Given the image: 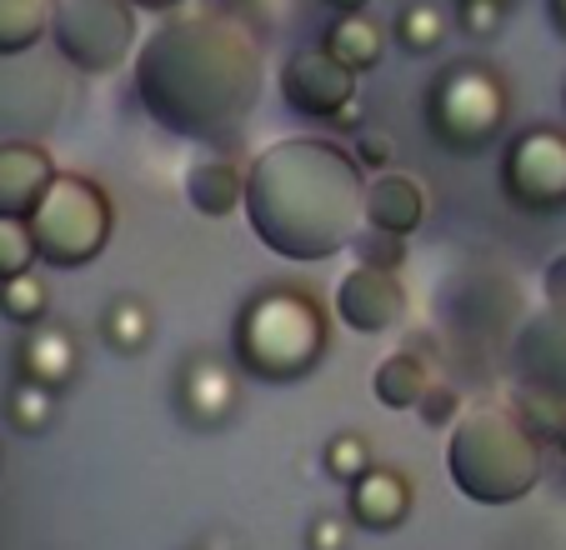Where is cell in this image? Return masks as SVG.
<instances>
[{
  "label": "cell",
  "mask_w": 566,
  "mask_h": 550,
  "mask_svg": "<svg viewBox=\"0 0 566 550\" xmlns=\"http://www.w3.org/2000/svg\"><path fill=\"white\" fill-rule=\"evenodd\" d=\"M136 101L181 140H221L256 110L266 61L256 35L221 11H176L130 61Z\"/></svg>",
  "instance_id": "1"
},
{
  "label": "cell",
  "mask_w": 566,
  "mask_h": 550,
  "mask_svg": "<svg viewBox=\"0 0 566 550\" xmlns=\"http://www.w3.org/2000/svg\"><path fill=\"white\" fill-rule=\"evenodd\" d=\"M361 160L336 140L286 136L247 166V225L281 261H332L366 225Z\"/></svg>",
  "instance_id": "2"
},
{
  "label": "cell",
  "mask_w": 566,
  "mask_h": 550,
  "mask_svg": "<svg viewBox=\"0 0 566 550\" xmlns=\"http://www.w3.org/2000/svg\"><path fill=\"white\" fill-rule=\"evenodd\" d=\"M326 350H332V316L316 290L291 281L256 290L231 320V356L247 381L296 385L326 360Z\"/></svg>",
  "instance_id": "3"
},
{
  "label": "cell",
  "mask_w": 566,
  "mask_h": 550,
  "mask_svg": "<svg viewBox=\"0 0 566 550\" xmlns=\"http://www.w3.org/2000/svg\"><path fill=\"white\" fill-rule=\"evenodd\" d=\"M447 470L451 486L476 506H516L542 480V441L522 425V415L476 405L451 425Z\"/></svg>",
  "instance_id": "4"
},
{
  "label": "cell",
  "mask_w": 566,
  "mask_h": 550,
  "mask_svg": "<svg viewBox=\"0 0 566 550\" xmlns=\"http://www.w3.org/2000/svg\"><path fill=\"white\" fill-rule=\"evenodd\" d=\"M506 85L486 61H447L427 85V130L451 156H481L506 130Z\"/></svg>",
  "instance_id": "5"
},
{
  "label": "cell",
  "mask_w": 566,
  "mask_h": 550,
  "mask_svg": "<svg viewBox=\"0 0 566 550\" xmlns=\"http://www.w3.org/2000/svg\"><path fill=\"white\" fill-rule=\"evenodd\" d=\"M25 225H31L41 265H51V271H86L111 245L116 211H111V195L101 191V180L81 176V170H61L51 180V191L41 195V205L25 215Z\"/></svg>",
  "instance_id": "6"
},
{
  "label": "cell",
  "mask_w": 566,
  "mask_h": 550,
  "mask_svg": "<svg viewBox=\"0 0 566 550\" xmlns=\"http://www.w3.org/2000/svg\"><path fill=\"white\" fill-rule=\"evenodd\" d=\"M51 45L81 75L120 71V61H130V45H136V6L130 0H55Z\"/></svg>",
  "instance_id": "7"
},
{
  "label": "cell",
  "mask_w": 566,
  "mask_h": 550,
  "mask_svg": "<svg viewBox=\"0 0 566 550\" xmlns=\"http://www.w3.org/2000/svg\"><path fill=\"white\" fill-rule=\"evenodd\" d=\"M71 96L61 55L21 51V55H0V140H45L55 130Z\"/></svg>",
  "instance_id": "8"
},
{
  "label": "cell",
  "mask_w": 566,
  "mask_h": 550,
  "mask_svg": "<svg viewBox=\"0 0 566 550\" xmlns=\"http://www.w3.org/2000/svg\"><path fill=\"white\" fill-rule=\"evenodd\" d=\"M502 195L512 211L552 221L566 211V130L532 126L502 156Z\"/></svg>",
  "instance_id": "9"
},
{
  "label": "cell",
  "mask_w": 566,
  "mask_h": 550,
  "mask_svg": "<svg viewBox=\"0 0 566 550\" xmlns=\"http://www.w3.org/2000/svg\"><path fill=\"white\" fill-rule=\"evenodd\" d=\"M506 366L522 391L566 401V306L546 300L542 310L516 320L512 340H506Z\"/></svg>",
  "instance_id": "10"
},
{
  "label": "cell",
  "mask_w": 566,
  "mask_h": 550,
  "mask_svg": "<svg viewBox=\"0 0 566 550\" xmlns=\"http://www.w3.org/2000/svg\"><path fill=\"white\" fill-rule=\"evenodd\" d=\"M281 101L306 120H342L356 101V71L326 45H306L281 65Z\"/></svg>",
  "instance_id": "11"
},
{
  "label": "cell",
  "mask_w": 566,
  "mask_h": 550,
  "mask_svg": "<svg viewBox=\"0 0 566 550\" xmlns=\"http://www.w3.org/2000/svg\"><path fill=\"white\" fill-rule=\"evenodd\" d=\"M336 316L356 336H381V330L401 326L407 316V286L396 281V271H376V265H356L336 281Z\"/></svg>",
  "instance_id": "12"
},
{
  "label": "cell",
  "mask_w": 566,
  "mask_h": 550,
  "mask_svg": "<svg viewBox=\"0 0 566 550\" xmlns=\"http://www.w3.org/2000/svg\"><path fill=\"white\" fill-rule=\"evenodd\" d=\"M55 176L61 170L41 140H0V215L25 221L41 205V195L51 191Z\"/></svg>",
  "instance_id": "13"
},
{
  "label": "cell",
  "mask_w": 566,
  "mask_h": 550,
  "mask_svg": "<svg viewBox=\"0 0 566 550\" xmlns=\"http://www.w3.org/2000/svg\"><path fill=\"white\" fill-rule=\"evenodd\" d=\"M411 496H417V490H411V480L396 466H371L366 476H356L352 486H346V510H352V520L361 530L386 536V530L407 526Z\"/></svg>",
  "instance_id": "14"
},
{
  "label": "cell",
  "mask_w": 566,
  "mask_h": 550,
  "mask_svg": "<svg viewBox=\"0 0 566 550\" xmlns=\"http://www.w3.org/2000/svg\"><path fill=\"white\" fill-rule=\"evenodd\" d=\"M231 411H235V376L211 356L186 360V371H181V415L186 421L211 431V425L231 421Z\"/></svg>",
  "instance_id": "15"
},
{
  "label": "cell",
  "mask_w": 566,
  "mask_h": 550,
  "mask_svg": "<svg viewBox=\"0 0 566 550\" xmlns=\"http://www.w3.org/2000/svg\"><path fill=\"white\" fill-rule=\"evenodd\" d=\"M75 366H81V350H75L71 330L45 326V320L21 340V350H15V376L45 385V391H65V385L75 381Z\"/></svg>",
  "instance_id": "16"
},
{
  "label": "cell",
  "mask_w": 566,
  "mask_h": 550,
  "mask_svg": "<svg viewBox=\"0 0 566 550\" xmlns=\"http://www.w3.org/2000/svg\"><path fill=\"white\" fill-rule=\"evenodd\" d=\"M427 221V191L417 186V176L407 170H381L376 180H366V225L411 235Z\"/></svg>",
  "instance_id": "17"
},
{
  "label": "cell",
  "mask_w": 566,
  "mask_h": 550,
  "mask_svg": "<svg viewBox=\"0 0 566 550\" xmlns=\"http://www.w3.org/2000/svg\"><path fill=\"white\" fill-rule=\"evenodd\" d=\"M186 201L206 221H226L247 205V170L231 160H196L186 170Z\"/></svg>",
  "instance_id": "18"
},
{
  "label": "cell",
  "mask_w": 566,
  "mask_h": 550,
  "mask_svg": "<svg viewBox=\"0 0 566 550\" xmlns=\"http://www.w3.org/2000/svg\"><path fill=\"white\" fill-rule=\"evenodd\" d=\"M431 381H437V376H431V366L417 350H396V356H386L381 366H376L371 391L386 411H417V401L427 395Z\"/></svg>",
  "instance_id": "19"
},
{
  "label": "cell",
  "mask_w": 566,
  "mask_h": 550,
  "mask_svg": "<svg viewBox=\"0 0 566 550\" xmlns=\"http://www.w3.org/2000/svg\"><path fill=\"white\" fill-rule=\"evenodd\" d=\"M326 51L336 55L342 65H352L356 75H366V71H376L381 65V55H386V35H381V25L376 21H366V11H356V15H342V21L326 31Z\"/></svg>",
  "instance_id": "20"
},
{
  "label": "cell",
  "mask_w": 566,
  "mask_h": 550,
  "mask_svg": "<svg viewBox=\"0 0 566 550\" xmlns=\"http://www.w3.org/2000/svg\"><path fill=\"white\" fill-rule=\"evenodd\" d=\"M55 0H0V55H21L51 35Z\"/></svg>",
  "instance_id": "21"
},
{
  "label": "cell",
  "mask_w": 566,
  "mask_h": 550,
  "mask_svg": "<svg viewBox=\"0 0 566 550\" xmlns=\"http://www.w3.org/2000/svg\"><path fill=\"white\" fill-rule=\"evenodd\" d=\"M101 336H106V346L116 350V356H140V350L150 346V336H156V316H150L146 300L120 296V300H111V310L101 316Z\"/></svg>",
  "instance_id": "22"
},
{
  "label": "cell",
  "mask_w": 566,
  "mask_h": 550,
  "mask_svg": "<svg viewBox=\"0 0 566 550\" xmlns=\"http://www.w3.org/2000/svg\"><path fill=\"white\" fill-rule=\"evenodd\" d=\"M391 31H396V41H401V51L431 55V51H441V41H447V15H441V6H431V0H411V6L396 11Z\"/></svg>",
  "instance_id": "23"
},
{
  "label": "cell",
  "mask_w": 566,
  "mask_h": 550,
  "mask_svg": "<svg viewBox=\"0 0 566 550\" xmlns=\"http://www.w3.org/2000/svg\"><path fill=\"white\" fill-rule=\"evenodd\" d=\"M45 310H51V290L35 271H21L11 281H0V316L11 326H41Z\"/></svg>",
  "instance_id": "24"
},
{
  "label": "cell",
  "mask_w": 566,
  "mask_h": 550,
  "mask_svg": "<svg viewBox=\"0 0 566 550\" xmlns=\"http://www.w3.org/2000/svg\"><path fill=\"white\" fill-rule=\"evenodd\" d=\"M51 415H55V391L15 376L11 395H6V421H11L21 435H41L45 425H51Z\"/></svg>",
  "instance_id": "25"
},
{
  "label": "cell",
  "mask_w": 566,
  "mask_h": 550,
  "mask_svg": "<svg viewBox=\"0 0 566 550\" xmlns=\"http://www.w3.org/2000/svg\"><path fill=\"white\" fill-rule=\"evenodd\" d=\"M321 466H326V476H336L342 486H352V480H356V476H366V470H371L376 461H371V445H366V435L346 431V435H336V441L326 445Z\"/></svg>",
  "instance_id": "26"
},
{
  "label": "cell",
  "mask_w": 566,
  "mask_h": 550,
  "mask_svg": "<svg viewBox=\"0 0 566 550\" xmlns=\"http://www.w3.org/2000/svg\"><path fill=\"white\" fill-rule=\"evenodd\" d=\"M356 261L361 265H376V271H401L407 265V235L396 231H381V225H361V235L352 241Z\"/></svg>",
  "instance_id": "27"
},
{
  "label": "cell",
  "mask_w": 566,
  "mask_h": 550,
  "mask_svg": "<svg viewBox=\"0 0 566 550\" xmlns=\"http://www.w3.org/2000/svg\"><path fill=\"white\" fill-rule=\"evenodd\" d=\"M35 241H31V225L15 221V215H0V281H11L21 271H35Z\"/></svg>",
  "instance_id": "28"
},
{
  "label": "cell",
  "mask_w": 566,
  "mask_h": 550,
  "mask_svg": "<svg viewBox=\"0 0 566 550\" xmlns=\"http://www.w3.org/2000/svg\"><path fill=\"white\" fill-rule=\"evenodd\" d=\"M562 411L566 401H552V395H536V391H522V425L536 435V441H556V431H562Z\"/></svg>",
  "instance_id": "29"
},
{
  "label": "cell",
  "mask_w": 566,
  "mask_h": 550,
  "mask_svg": "<svg viewBox=\"0 0 566 550\" xmlns=\"http://www.w3.org/2000/svg\"><path fill=\"white\" fill-rule=\"evenodd\" d=\"M417 415H421V425H431V431H441V425H457L461 421V395L451 391L447 381H431L427 395L417 401Z\"/></svg>",
  "instance_id": "30"
},
{
  "label": "cell",
  "mask_w": 566,
  "mask_h": 550,
  "mask_svg": "<svg viewBox=\"0 0 566 550\" xmlns=\"http://www.w3.org/2000/svg\"><path fill=\"white\" fill-rule=\"evenodd\" d=\"M391 150H396L391 130H386V126H366V120H361V130H356V160H361L366 170H386V166H391Z\"/></svg>",
  "instance_id": "31"
},
{
  "label": "cell",
  "mask_w": 566,
  "mask_h": 550,
  "mask_svg": "<svg viewBox=\"0 0 566 550\" xmlns=\"http://www.w3.org/2000/svg\"><path fill=\"white\" fill-rule=\"evenodd\" d=\"M502 6L506 0H461V31L467 35H496L502 31Z\"/></svg>",
  "instance_id": "32"
},
{
  "label": "cell",
  "mask_w": 566,
  "mask_h": 550,
  "mask_svg": "<svg viewBox=\"0 0 566 550\" xmlns=\"http://www.w3.org/2000/svg\"><path fill=\"white\" fill-rule=\"evenodd\" d=\"M306 550H346V526L336 516H316L306 530Z\"/></svg>",
  "instance_id": "33"
},
{
  "label": "cell",
  "mask_w": 566,
  "mask_h": 550,
  "mask_svg": "<svg viewBox=\"0 0 566 550\" xmlns=\"http://www.w3.org/2000/svg\"><path fill=\"white\" fill-rule=\"evenodd\" d=\"M542 296L552 300V306H566V251H556L552 261H546V271H542Z\"/></svg>",
  "instance_id": "34"
},
{
  "label": "cell",
  "mask_w": 566,
  "mask_h": 550,
  "mask_svg": "<svg viewBox=\"0 0 566 550\" xmlns=\"http://www.w3.org/2000/svg\"><path fill=\"white\" fill-rule=\"evenodd\" d=\"M136 11H146V15H176L186 6V0H130Z\"/></svg>",
  "instance_id": "35"
},
{
  "label": "cell",
  "mask_w": 566,
  "mask_h": 550,
  "mask_svg": "<svg viewBox=\"0 0 566 550\" xmlns=\"http://www.w3.org/2000/svg\"><path fill=\"white\" fill-rule=\"evenodd\" d=\"M546 11H552L556 35H562V41H566V0H546Z\"/></svg>",
  "instance_id": "36"
},
{
  "label": "cell",
  "mask_w": 566,
  "mask_h": 550,
  "mask_svg": "<svg viewBox=\"0 0 566 550\" xmlns=\"http://www.w3.org/2000/svg\"><path fill=\"white\" fill-rule=\"evenodd\" d=\"M326 6H332V11H342V15H356V11H366L371 0H326Z\"/></svg>",
  "instance_id": "37"
},
{
  "label": "cell",
  "mask_w": 566,
  "mask_h": 550,
  "mask_svg": "<svg viewBox=\"0 0 566 550\" xmlns=\"http://www.w3.org/2000/svg\"><path fill=\"white\" fill-rule=\"evenodd\" d=\"M556 445H562V451H566V411H562V431H556Z\"/></svg>",
  "instance_id": "38"
}]
</instances>
